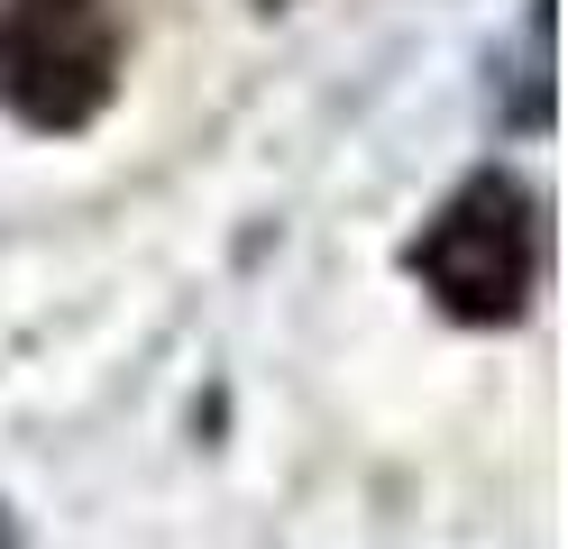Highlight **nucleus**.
<instances>
[{
  "mask_svg": "<svg viewBox=\"0 0 568 549\" xmlns=\"http://www.w3.org/2000/svg\"><path fill=\"white\" fill-rule=\"evenodd\" d=\"M422 284L440 293L449 321H523L531 284H541V202L523 193L514 174H477L440 202V220L413 238Z\"/></svg>",
  "mask_w": 568,
  "mask_h": 549,
  "instance_id": "2",
  "label": "nucleus"
},
{
  "mask_svg": "<svg viewBox=\"0 0 568 549\" xmlns=\"http://www.w3.org/2000/svg\"><path fill=\"white\" fill-rule=\"evenodd\" d=\"M266 10H275V0H266Z\"/></svg>",
  "mask_w": 568,
  "mask_h": 549,
  "instance_id": "3",
  "label": "nucleus"
},
{
  "mask_svg": "<svg viewBox=\"0 0 568 549\" xmlns=\"http://www.w3.org/2000/svg\"><path fill=\"white\" fill-rule=\"evenodd\" d=\"M120 0H0V110L47 138L92 129L120 92Z\"/></svg>",
  "mask_w": 568,
  "mask_h": 549,
  "instance_id": "1",
  "label": "nucleus"
}]
</instances>
